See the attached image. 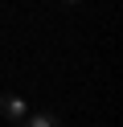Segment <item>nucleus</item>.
I'll use <instances>...</instances> for the list:
<instances>
[{
    "mask_svg": "<svg viewBox=\"0 0 123 127\" xmlns=\"http://www.w3.org/2000/svg\"><path fill=\"white\" fill-rule=\"evenodd\" d=\"M66 4H78V0H66Z\"/></svg>",
    "mask_w": 123,
    "mask_h": 127,
    "instance_id": "3",
    "label": "nucleus"
},
{
    "mask_svg": "<svg viewBox=\"0 0 123 127\" xmlns=\"http://www.w3.org/2000/svg\"><path fill=\"white\" fill-rule=\"evenodd\" d=\"M21 127H66L62 115H53V111H33V115H25Z\"/></svg>",
    "mask_w": 123,
    "mask_h": 127,
    "instance_id": "2",
    "label": "nucleus"
},
{
    "mask_svg": "<svg viewBox=\"0 0 123 127\" xmlns=\"http://www.w3.org/2000/svg\"><path fill=\"white\" fill-rule=\"evenodd\" d=\"M0 115H4L8 123L21 127V123H25V115H29V107H25L21 94H0Z\"/></svg>",
    "mask_w": 123,
    "mask_h": 127,
    "instance_id": "1",
    "label": "nucleus"
}]
</instances>
